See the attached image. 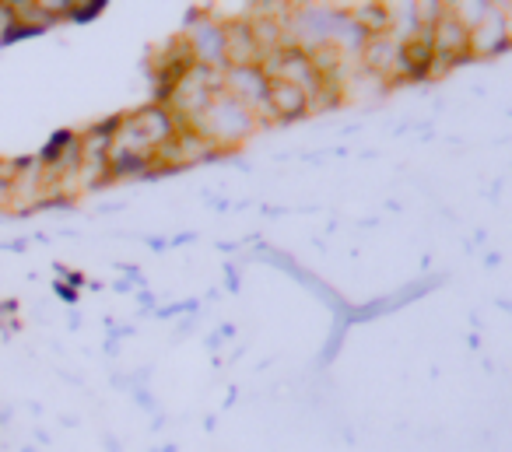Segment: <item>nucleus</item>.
I'll return each mask as SVG.
<instances>
[{"mask_svg":"<svg viewBox=\"0 0 512 452\" xmlns=\"http://www.w3.org/2000/svg\"><path fill=\"white\" fill-rule=\"evenodd\" d=\"M200 130L204 137L218 144H228L235 137H242L249 130V113L235 95H211V102L200 113Z\"/></svg>","mask_w":512,"mask_h":452,"instance_id":"f257e3e1","label":"nucleus"},{"mask_svg":"<svg viewBox=\"0 0 512 452\" xmlns=\"http://www.w3.org/2000/svg\"><path fill=\"white\" fill-rule=\"evenodd\" d=\"M274 81H285V85H295L302 95H313L320 88V78H316V64L299 50H285L274 57Z\"/></svg>","mask_w":512,"mask_h":452,"instance_id":"f03ea898","label":"nucleus"},{"mask_svg":"<svg viewBox=\"0 0 512 452\" xmlns=\"http://www.w3.org/2000/svg\"><path fill=\"white\" fill-rule=\"evenodd\" d=\"M228 85L235 88V99H249V102H260L267 99V88H271V81H267V74L260 71V67H232L228 71Z\"/></svg>","mask_w":512,"mask_h":452,"instance_id":"7ed1b4c3","label":"nucleus"},{"mask_svg":"<svg viewBox=\"0 0 512 452\" xmlns=\"http://www.w3.org/2000/svg\"><path fill=\"white\" fill-rule=\"evenodd\" d=\"M306 102H309L306 95L295 85H285V81H271V88H267V106H271L274 116H281V120L299 116L302 109H306Z\"/></svg>","mask_w":512,"mask_h":452,"instance_id":"20e7f679","label":"nucleus"},{"mask_svg":"<svg viewBox=\"0 0 512 452\" xmlns=\"http://www.w3.org/2000/svg\"><path fill=\"white\" fill-rule=\"evenodd\" d=\"M428 39H432V50L439 57H456L463 50V43H467V25L460 18H442Z\"/></svg>","mask_w":512,"mask_h":452,"instance_id":"39448f33","label":"nucleus"},{"mask_svg":"<svg viewBox=\"0 0 512 452\" xmlns=\"http://www.w3.org/2000/svg\"><path fill=\"white\" fill-rule=\"evenodd\" d=\"M256 53H260V43L246 29H232L225 36V57L232 60V67H253Z\"/></svg>","mask_w":512,"mask_h":452,"instance_id":"423d86ee","label":"nucleus"},{"mask_svg":"<svg viewBox=\"0 0 512 452\" xmlns=\"http://www.w3.org/2000/svg\"><path fill=\"white\" fill-rule=\"evenodd\" d=\"M193 50H197L200 60H207V64L218 67L221 60H225V36H221L218 29H204L197 39H193Z\"/></svg>","mask_w":512,"mask_h":452,"instance_id":"0eeeda50","label":"nucleus"},{"mask_svg":"<svg viewBox=\"0 0 512 452\" xmlns=\"http://www.w3.org/2000/svg\"><path fill=\"white\" fill-rule=\"evenodd\" d=\"M488 22H491V29L488 25H481L477 29V50H498V46L505 43V15L502 11H488Z\"/></svg>","mask_w":512,"mask_h":452,"instance_id":"6e6552de","label":"nucleus"},{"mask_svg":"<svg viewBox=\"0 0 512 452\" xmlns=\"http://www.w3.org/2000/svg\"><path fill=\"white\" fill-rule=\"evenodd\" d=\"M11 179H15V158H11V162H0V211L11 207Z\"/></svg>","mask_w":512,"mask_h":452,"instance_id":"1a4fd4ad","label":"nucleus"},{"mask_svg":"<svg viewBox=\"0 0 512 452\" xmlns=\"http://www.w3.org/2000/svg\"><path fill=\"white\" fill-rule=\"evenodd\" d=\"M358 18H362V22H369V25H383L386 22L383 11H372V8H362V11H358Z\"/></svg>","mask_w":512,"mask_h":452,"instance_id":"9d476101","label":"nucleus"}]
</instances>
